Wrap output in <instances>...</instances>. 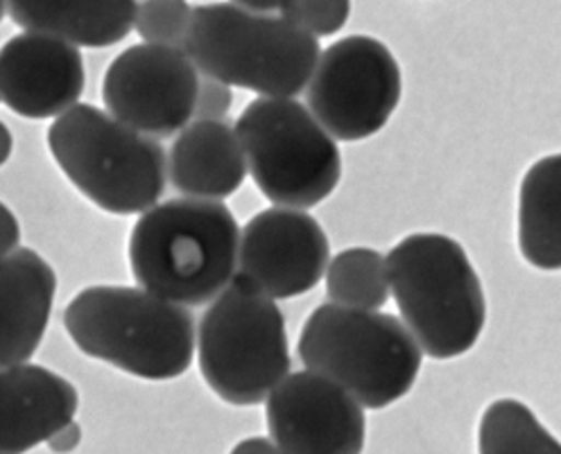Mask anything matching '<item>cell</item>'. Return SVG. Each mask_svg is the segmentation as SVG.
<instances>
[{
    "label": "cell",
    "mask_w": 561,
    "mask_h": 454,
    "mask_svg": "<svg viewBox=\"0 0 561 454\" xmlns=\"http://www.w3.org/2000/svg\"><path fill=\"white\" fill-rule=\"evenodd\" d=\"M240 226L222 201L168 199L140 213L129 233L138 288L180 305H206L238 273Z\"/></svg>",
    "instance_id": "6da1fadb"
},
{
    "label": "cell",
    "mask_w": 561,
    "mask_h": 454,
    "mask_svg": "<svg viewBox=\"0 0 561 454\" xmlns=\"http://www.w3.org/2000/svg\"><path fill=\"white\" fill-rule=\"evenodd\" d=\"M401 322L433 360L473 351L486 324L480 276L462 244L444 233H412L385 258Z\"/></svg>",
    "instance_id": "7a4b0ae2"
},
{
    "label": "cell",
    "mask_w": 561,
    "mask_h": 454,
    "mask_svg": "<svg viewBox=\"0 0 561 454\" xmlns=\"http://www.w3.org/2000/svg\"><path fill=\"white\" fill-rule=\"evenodd\" d=\"M64 328L84 356L152 382L184 375L195 358L191 310L144 288L78 292L64 310Z\"/></svg>",
    "instance_id": "3957f363"
},
{
    "label": "cell",
    "mask_w": 561,
    "mask_h": 454,
    "mask_svg": "<svg viewBox=\"0 0 561 454\" xmlns=\"http://www.w3.org/2000/svg\"><path fill=\"white\" fill-rule=\"evenodd\" d=\"M297 353L365 409H385L405 398L424 353L394 314L324 303L301 328Z\"/></svg>",
    "instance_id": "277c9868"
},
{
    "label": "cell",
    "mask_w": 561,
    "mask_h": 454,
    "mask_svg": "<svg viewBox=\"0 0 561 454\" xmlns=\"http://www.w3.org/2000/svg\"><path fill=\"white\" fill-rule=\"evenodd\" d=\"M48 150L66 179L104 213H146L165 193L163 145L93 104L57 116L48 127Z\"/></svg>",
    "instance_id": "5b68a950"
},
{
    "label": "cell",
    "mask_w": 561,
    "mask_h": 454,
    "mask_svg": "<svg viewBox=\"0 0 561 454\" xmlns=\"http://www.w3.org/2000/svg\"><path fill=\"white\" fill-rule=\"evenodd\" d=\"M184 53L197 71L263 97L301 93L320 59V42L284 16L233 3L193 8Z\"/></svg>",
    "instance_id": "8992f818"
},
{
    "label": "cell",
    "mask_w": 561,
    "mask_h": 454,
    "mask_svg": "<svg viewBox=\"0 0 561 454\" xmlns=\"http://www.w3.org/2000/svg\"><path fill=\"white\" fill-rule=\"evenodd\" d=\"M195 348L210 392L236 407L263 403L293 366L276 301L238 273L204 310Z\"/></svg>",
    "instance_id": "52a82bcc"
},
{
    "label": "cell",
    "mask_w": 561,
    "mask_h": 454,
    "mask_svg": "<svg viewBox=\"0 0 561 454\" xmlns=\"http://www.w3.org/2000/svg\"><path fill=\"white\" fill-rule=\"evenodd\" d=\"M261 195L280 208H312L342 179L335 138L293 97H256L233 127Z\"/></svg>",
    "instance_id": "ba28073f"
},
{
    "label": "cell",
    "mask_w": 561,
    "mask_h": 454,
    "mask_svg": "<svg viewBox=\"0 0 561 454\" xmlns=\"http://www.w3.org/2000/svg\"><path fill=\"white\" fill-rule=\"evenodd\" d=\"M403 95L394 53L367 34L344 37L320 53L306 84L308 112L335 141H367L385 129Z\"/></svg>",
    "instance_id": "9c48e42d"
},
{
    "label": "cell",
    "mask_w": 561,
    "mask_h": 454,
    "mask_svg": "<svg viewBox=\"0 0 561 454\" xmlns=\"http://www.w3.org/2000/svg\"><path fill=\"white\" fill-rule=\"evenodd\" d=\"M199 75L184 50L138 44L123 50L102 80V102L123 125L168 138L195 114Z\"/></svg>",
    "instance_id": "30bf717a"
},
{
    "label": "cell",
    "mask_w": 561,
    "mask_h": 454,
    "mask_svg": "<svg viewBox=\"0 0 561 454\" xmlns=\"http://www.w3.org/2000/svg\"><path fill=\"white\" fill-rule=\"evenodd\" d=\"M265 400L270 441L284 454H363L365 407L329 377L288 373Z\"/></svg>",
    "instance_id": "8fae6325"
},
{
    "label": "cell",
    "mask_w": 561,
    "mask_h": 454,
    "mask_svg": "<svg viewBox=\"0 0 561 454\" xmlns=\"http://www.w3.org/2000/svg\"><path fill=\"white\" fill-rule=\"evenodd\" d=\"M331 242L322 224L297 208H267L240 231L238 276L270 299H293L322 281Z\"/></svg>",
    "instance_id": "7c38bea8"
},
{
    "label": "cell",
    "mask_w": 561,
    "mask_h": 454,
    "mask_svg": "<svg viewBox=\"0 0 561 454\" xmlns=\"http://www.w3.org/2000/svg\"><path fill=\"white\" fill-rule=\"evenodd\" d=\"M84 84V59L73 44L23 32L0 48V97L16 116L57 118L76 107Z\"/></svg>",
    "instance_id": "4fadbf2b"
},
{
    "label": "cell",
    "mask_w": 561,
    "mask_h": 454,
    "mask_svg": "<svg viewBox=\"0 0 561 454\" xmlns=\"http://www.w3.org/2000/svg\"><path fill=\"white\" fill-rule=\"evenodd\" d=\"M73 382L39 364L0 366V454H25L76 421Z\"/></svg>",
    "instance_id": "5bb4252c"
},
{
    "label": "cell",
    "mask_w": 561,
    "mask_h": 454,
    "mask_svg": "<svg viewBox=\"0 0 561 454\" xmlns=\"http://www.w3.org/2000/svg\"><path fill=\"white\" fill-rule=\"evenodd\" d=\"M57 273L37 252L19 247L0 258V366L30 362L48 330Z\"/></svg>",
    "instance_id": "9a60e30c"
},
{
    "label": "cell",
    "mask_w": 561,
    "mask_h": 454,
    "mask_svg": "<svg viewBox=\"0 0 561 454\" xmlns=\"http://www.w3.org/2000/svg\"><path fill=\"white\" fill-rule=\"evenodd\" d=\"M242 148L236 131L220 120L188 123L168 154V177L184 197L220 201L244 182Z\"/></svg>",
    "instance_id": "2e32d148"
},
{
    "label": "cell",
    "mask_w": 561,
    "mask_h": 454,
    "mask_svg": "<svg viewBox=\"0 0 561 454\" xmlns=\"http://www.w3.org/2000/svg\"><path fill=\"white\" fill-rule=\"evenodd\" d=\"M10 19L37 34L82 48H110L134 27L136 0H5Z\"/></svg>",
    "instance_id": "e0dca14e"
},
{
    "label": "cell",
    "mask_w": 561,
    "mask_h": 454,
    "mask_svg": "<svg viewBox=\"0 0 561 454\" xmlns=\"http://www.w3.org/2000/svg\"><path fill=\"white\" fill-rule=\"evenodd\" d=\"M518 249L543 271L561 267V156L548 154L528 167L518 193Z\"/></svg>",
    "instance_id": "ac0fdd59"
},
{
    "label": "cell",
    "mask_w": 561,
    "mask_h": 454,
    "mask_svg": "<svg viewBox=\"0 0 561 454\" xmlns=\"http://www.w3.org/2000/svg\"><path fill=\"white\" fill-rule=\"evenodd\" d=\"M478 454H561V445L528 405L501 398L480 418Z\"/></svg>",
    "instance_id": "d6986e66"
},
{
    "label": "cell",
    "mask_w": 561,
    "mask_h": 454,
    "mask_svg": "<svg viewBox=\"0 0 561 454\" xmlns=\"http://www.w3.org/2000/svg\"><path fill=\"white\" fill-rule=\"evenodd\" d=\"M327 294L340 307L380 310L390 301V273L385 256L367 247L340 252L327 267Z\"/></svg>",
    "instance_id": "ffe728a7"
},
{
    "label": "cell",
    "mask_w": 561,
    "mask_h": 454,
    "mask_svg": "<svg viewBox=\"0 0 561 454\" xmlns=\"http://www.w3.org/2000/svg\"><path fill=\"white\" fill-rule=\"evenodd\" d=\"M193 21L186 0H144L136 10L134 27L144 44L184 50Z\"/></svg>",
    "instance_id": "44dd1931"
},
{
    "label": "cell",
    "mask_w": 561,
    "mask_h": 454,
    "mask_svg": "<svg viewBox=\"0 0 561 454\" xmlns=\"http://www.w3.org/2000/svg\"><path fill=\"white\" fill-rule=\"evenodd\" d=\"M351 14V0H288L280 16L308 32L310 37H333Z\"/></svg>",
    "instance_id": "7402d4cb"
},
{
    "label": "cell",
    "mask_w": 561,
    "mask_h": 454,
    "mask_svg": "<svg viewBox=\"0 0 561 454\" xmlns=\"http://www.w3.org/2000/svg\"><path fill=\"white\" fill-rule=\"evenodd\" d=\"M233 107V93L231 86L216 78H206L199 80L197 86V97H195V114L193 118L197 120H220L229 116Z\"/></svg>",
    "instance_id": "603a6c76"
},
{
    "label": "cell",
    "mask_w": 561,
    "mask_h": 454,
    "mask_svg": "<svg viewBox=\"0 0 561 454\" xmlns=\"http://www.w3.org/2000/svg\"><path fill=\"white\" fill-rule=\"evenodd\" d=\"M21 244V224L12 208L0 201V258L19 249Z\"/></svg>",
    "instance_id": "cb8c5ba5"
},
{
    "label": "cell",
    "mask_w": 561,
    "mask_h": 454,
    "mask_svg": "<svg viewBox=\"0 0 561 454\" xmlns=\"http://www.w3.org/2000/svg\"><path fill=\"white\" fill-rule=\"evenodd\" d=\"M46 443H48V447H50L55 454H70V452H76V450L80 447V443H82V428H80V423L70 421V423H66L64 428H59Z\"/></svg>",
    "instance_id": "d4e9b609"
},
{
    "label": "cell",
    "mask_w": 561,
    "mask_h": 454,
    "mask_svg": "<svg viewBox=\"0 0 561 454\" xmlns=\"http://www.w3.org/2000/svg\"><path fill=\"white\" fill-rule=\"evenodd\" d=\"M231 454H284L270 439L265 436H252V439H242Z\"/></svg>",
    "instance_id": "484cf974"
},
{
    "label": "cell",
    "mask_w": 561,
    "mask_h": 454,
    "mask_svg": "<svg viewBox=\"0 0 561 454\" xmlns=\"http://www.w3.org/2000/svg\"><path fill=\"white\" fill-rule=\"evenodd\" d=\"M233 5L242 8V10H250V12H276V10H284L288 0H231Z\"/></svg>",
    "instance_id": "4316f807"
},
{
    "label": "cell",
    "mask_w": 561,
    "mask_h": 454,
    "mask_svg": "<svg viewBox=\"0 0 561 454\" xmlns=\"http://www.w3.org/2000/svg\"><path fill=\"white\" fill-rule=\"evenodd\" d=\"M12 150H14V136H12L10 127L0 120V167L10 161Z\"/></svg>",
    "instance_id": "83f0119b"
},
{
    "label": "cell",
    "mask_w": 561,
    "mask_h": 454,
    "mask_svg": "<svg viewBox=\"0 0 561 454\" xmlns=\"http://www.w3.org/2000/svg\"><path fill=\"white\" fill-rule=\"evenodd\" d=\"M5 14H8V3H5V0H0V21H3Z\"/></svg>",
    "instance_id": "f1b7e54d"
}]
</instances>
